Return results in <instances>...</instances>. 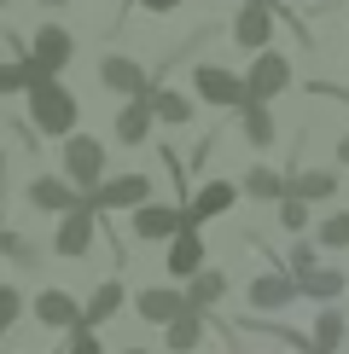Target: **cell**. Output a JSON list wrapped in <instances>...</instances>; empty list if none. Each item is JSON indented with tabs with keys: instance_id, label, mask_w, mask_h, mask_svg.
<instances>
[{
	"instance_id": "obj_1",
	"label": "cell",
	"mask_w": 349,
	"mask_h": 354,
	"mask_svg": "<svg viewBox=\"0 0 349 354\" xmlns=\"http://www.w3.org/2000/svg\"><path fill=\"white\" fill-rule=\"evenodd\" d=\"M29 122H35L41 134H53V140H70L76 134V93H70L64 82L29 87Z\"/></svg>"
},
{
	"instance_id": "obj_17",
	"label": "cell",
	"mask_w": 349,
	"mask_h": 354,
	"mask_svg": "<svg viewBox=\"0 0 349 354\" xmlns=\"http://www.w3.org/2000/svg\"><path fill=\"white\" fill-rule=\"evenodd\" d=\"M152 134V111H145V99H128L123 111H116V140L123 145H145Z\"/></svg>"
},
{
	"instance_id": "obj_30",
	"label": "cell",
	"mask_w": 349,
	"mask_h": 354,
	"mask_svg": "<svg viewBox=\"0 0 349 354\" xmlns=\"http://www.w3.org/2000/svg\"><path fill=\"white\" fill-rule=\"evenodd\" d=\"M64 354H105V348H99V337H93V331H82V326H76V331H70V348H64Z\"/></svg>"
},
{
	"instance_id": "obj_28",
	"label": "cell",
	"mask_w": 349,
	"mask_h": 354,
	"mask_svg": "<svg viewBox=\"0 0 349 354\" xmlns=\"http://www.w3.org/2000/svg\"><path fill=\"white\" fill-rule=\"evenodd\" d=\"M320 244H326V250H349V215H326V227H320Z\"/></svg>"
},
{
	"instance_id": "obj_6",
	"label": "cell",
	"mask_w": 349,
	"mask_h": 354,
	"mask_svg": "<svg viewBox=\"0 0 349 354\" xmlns=\"http://www.w3.org/2000/svg\"><path fill=\"white\" fill-rule=\"evenodd\" d=\"M233 198H239V180H210V186H198V198L181 209V227H193V232H198L210 215H227V209H233Z\"/></svg>"
},
{
	"instance_id": "obj_16",
	"label": "cell",
	"mask_w": 349,
	"mask_h": 354,
	"mask_svg": "<svg viewBox=\"0 0 349 354\" xmlns=\"http://www.w3.org/2000/svg\"><path fill=\"white\" fill-rule=\"evenodd\" d=\"M123 308V279H105V285L87 297V308H82V331H93V326H105V319Z\"/></svg>"
},
{
	"instance_id": "obj_15",
	"label": "cell",
	"mask_w": 349,
	"mask_h": 354,
	"mask_svg": "<svg viewBox=\"0 0 349 354\" xmlns=\"http://www.w3.org/2000/svg\"><path fill=\"white\" fill-rule=\"evenodd\" d=\"M134 308H140V319H152V326H169V319L186 314V297H181V290H163V285H157V290H140Z\"/></svg>"
},
{
	"instance_id": "obj_21",
	"label": "cell",
	"mask_w": 349,
	"mask_h": 354,
	"mask_svg": "<svg viewBox=\"0 0 349 354\" xmlns=\"http://www.w3.org/2000/svg\"><path fill=\"white\" fill-rule=\"evenodd\" d=\"M338 192V174H326V169H314V174H297V180L285 186V198H297V203H309V198H332Z\"/></svg>"
},
{
	"instance_id": "obj_39",
	"label": "cell",
	"mask_w": 349,
	"mask_h": 354,
	"mask_svg": "<svg viewBox=\"0 0 349 354\" xmlns=\"http://www.w3.org/2000/svg\"><path fill=\"white\" fill-rule=\"evenodd\" d=\"M239 6H244V0H239Z\"/></svg>"
},
{
	"instance_id": "obj_27",
	"label": "cell",
	"mask_w": 349,
	"mask_h": 354,
	"mask_svg": "<svg viewBox=\"0 0 349 354\" xmlns=\"http://www.w3.org/2000/svg\"><path fill=\"white\" fill-rule=\"evenodd\" d=\"M303 290L326 302V297H338V290H343V273L338 268H309V273H303Z\"/></svg>"
},
{
	"instance_id": "obj_34",
	"label": "cell",
	"mask_w": 349,
	"mask_h": 354,
	"mask_svg": "<svg viewBox=\"0 0 349 354\" xmlns=\"http://www.w3.org/2000/svg\"><path fill=\"white\" fill-rule=\"evenodd\" d=\"M140 6H145V12H174L181 0H140Z\"/></svg>"
},
{
	"instance_id": "obj_22",
	"label": "cell",
	"mask_w": 349,
	"mask_h": 354,
	"mask_svg": "<svg viewBox=\"0 0 349 354\" xmlns=\"http://www.w3.org/2000/svg\"><path fill=\"white\" fill-rule=\"evenodd\" d=\"M222 290H227V279L222 273H193V290H186V308H210V302H222Z\"/></svg>"
},
{
	"instance_id": "obj_32",
	"label": "cell",
	"mask_w": 349,
	"mask_h": 354,
	"mask_svg": "<svg viewBox=\"0 0 349 354\" xmlns=\"http://www.w3.org/2000/svg\"><path fill=\"white\" fill-rule=\"evenodd\" d=\"M0 93H24V64H0Z\"/></svg>"
},
{
	"instance_id": "obj_19",
	"label": "cell",
	"mask_w": 349,
	"mask_h": 354,
	"mask_svg": "<svg viewBox=\"0 0 349 354\" xmlns=\"http://www.w3.org/2000/svg\"><path fill=\"white\" fill-rule=\"evenodd\" d=\"M291 297H297V285L280 279V273H262L256 285H251V302H256V308H285Z\"/></svg>"
},
{
	"instance_id": "obj_5",
	"label": "cell",
	"mask_w": 349,
	"mask_h": 354,
	"mask_svg": "<svg viewBox=\"0 0 349 354\" xmlns=\"http://www.w3.org/2000/svg\"><path fill=\"white\" fill-rule=\"evenodd\" d=\"M285 82H291V64H285V58H280V53H256L251 76H244V99H251V105H268Z\"/></svg>"
},
{
	"instance_id": "obj_11",
	"label": "cell",
	"mask_w": 349,
	"mask_h": 354,
	"mask_svg": "<svg viewBox=\"0 0 349 354\" xmlns=\"http://www.w3.org/2000/svg\"><path fill=\"white\" fill-rule=\"evenodd\" d=\"M99 82L111 87V93H128V99H145V70L134 64V58H123V53H111V58H99Z\"/></svg>"
},
{
	"instance_id": "obj_26",
	"label": "cell",
	"mask_w": 349,
	"mask_h": 354,
	"mask_svg": "<svg viewBox=\"0 0 349 354\" xmlns=\"http://www.w3.org/2000/svg\"><path fill=\"white\" fill-rule=\"evenodd\" d=\"M338 343H343V314H338V308H326V314L314 319V348L320 354H338Z\"/></svg>"
},
{
	"instance_id": "obj_37",
	"label": "cell",
	"mask_w": 349,
	"mask_h": 354,
	"mask_svg": "<svg viewBox=\"0 0 349 354\" xmlns=\"http://www.w3.org/2000/svg\"><path fill=\"white\" fill-rule=\"evenodd\" d=\"M123 354H145V348H123Z\"/></svg>"
},
{
	"instance_id": "obj_31",
	"label": "cell",
	"mask_w": 349,
	"mask_h": 354,
	"mask_svg": "<svg viewBox=\"0 0 349 354\" xmlns=\"http://www.w3.org/2000/svg\"><path fill=\"white\" fill-rule=\"evenodd\" d=\"M280 221H285V227H291V232H297V227H303V221H309V209H303V203H297V198H280Z\"/></svg>"
},
{
	"instance_id": "obj_12",
	"label": "cell",
	"mask_w": 349,
	"mask_h": 354,
	"mask_svg": "<svg viewBox=\"0 0 349 354\" xmlns=\"http://www.w3.org/2000/svg\"><path fill=\"white\" fill-rule=\"evenodd\" d=\"M35 319L47 331H76L82 326V308H76V297H64V290H41V297H35Z\"/></svg>"
},
{
	"instance_id": "obj_29",
	"label": "cell",
	"mask_w": 349,
	"mask_h": 354,
	"mask_svg": "<svg viewBox=\"0 0 349 354\" xmlns=\"http://www.w3.org/2000/svg\"><path fill=\"white\" fill-rule=\"evenodd\" d=\"M18 314H24V297L12 285H0V337H6L12 326H18Z\"/></svg>"
},
{
	"instance_id": "obj_33",
	"label": "cell",
	"mask_w": 349,
	"mask_h": 354,
	"mask_svg": "<svg viewBox=\"0 0 349 354\" xmlns=\"http://www.w3.org/2000/svg\"><path fill=\"white\" fill-rule=\"evenodd\" d=\"M291 268L309 273V268H314V250H309V244H297V250H291Z\"/></svg>"
},
{
	"instance_id": "obj_18",
	"label": "cell",
	"mask_w": 349,
	"mask_h": 354,
	"mask_svg": "<svg viewBox=\"0 0 349 354\" xmlns=\"http://www.w3.org/2000/svg\"><path fill=\"white\" fill-rule=\"evenodd\" d=\"M145 111H152V122H186L193 116V105L174 87H145Z\"/></svg>"
},
{
	"instance_id": "obj_38",
	"label": "cell",
	"mask_w": 349,
	"mask_h": 354,
	"mask_svg": "<svg viewBox=\"0 0 349 354\" xmlns=\"http://www.w3.org/2000/svg\"><path fill=\"white\" fill-rule=\"evenodd\" d=\"M0 6H6V0H0Z\"/></svg>"
},
{
	"instance_id": "obj_25",
	"label": "cell",
	"mask_w": 349,
	"mask_h": 354,
	"mask_svg": "<svg viewBox=\"0 0 349 354\" xmlns=\"http://www.w3.org/2000/svg\"><path fill=\"white\" fill-rule=\"evenodd\" d=\"M0 256H6L12 268H35V261H41V250L29 244L24 232H6V227H0Z\"/></svg>"
},
{
	"instance_id": "obj_35",
	"label": "cell",
	"mask_w": 349,
	"mask_h": 354,
	"mask_svg": "<svg viewBox=\"0 0 349 354\" xmlns=\"http://www.w3.org/2000/svg\"><path fill=\"white\" fill-rule=\"evenodd\" d=\"M338 157H343V163H349V134H343V140H338Z\"/></svg>"
},
{
	"instance_id": "obj_23",
	"label": "cell",
	"mask_w": 349,
	"mask_h": 354,
	"mask_svg": "<svg viewBox=\"0 0 349 354\" xmlns=\"http://www.w3.org/2000/svg\"><path fill=\"white\" fill-rule=\"evenodd\" d=\"M239 186H244V192H251V198H274V203H280L291 180H285V174H274V169H251V174H244V180H239Z\"/></svg>"
},
{
	"instance_id": "obj_9",
	"label": "cell",
	"mask_w": 349,
	"mask_h": 354,
	"mask_svg": "<svg viewBox=\"0 0 349 354\" xmlns=\"http://www.w3.org/2000/svg\"><path fill=\"white\" fill-rule=\"evenodd\" d=\"M29 203L47 209V215H70V209H82V192L70 180H58V174H35L29 180Z\"/></svg>"
},
{
	"instance_id": "obj_14",
	"label": "cell",
	"mask_w": 349,
	"mask_h": 354,
	"mask_svg": "<svg viewBox=\"0 0 349 354\" xmlns=\"http://www.w3.org/2000/svg\"><path fill=\"white\" fill-rule=\"evenodd\" d=\"M181 232V209H169V203H140L134 209V239H174Z\"/></svg>"
},
{
	"instance_id": "obj_8",
	"label": "cell",
	"mask_w": 349,
	"mask_h": 354,
	"mask_svg": "<svg viewBox=\"0 0 349 354\" xmlns=\"http://www.w3.org/2000/svg\"><path fill=\"white\" fill-rule=\"evenodd\" d=\"M268 35H274L268 0H244L239 18H233V41H239V47H251V53H262V47H268Z\"/></svg>"
},
{
	"instance_id": "obj_13",
	"label": "cell",
	"mask_w": 349,
	"mask_h": 354,
	"mask_svg": "<svg viewBox=\"0 0 349 354\" xmlns=\"http://www.w3.org/2000/svg\"><path fill=\"white\" fill-rule=\"evenodd\" d=\"M193 273H204V239L193 227H181L169 239V279H193Z\"/></svg>"
},
{
	"instance_id": "obj_36",
	"label": "cell",
	"mask_w": 349,
	"mask_h": 354,
	"mask_svg": "<svg viewBox=\"0 0 349 354\" xmlns=\"http://www.w3.org/2000/svg\"><path fill=\"white\" fill-rule=\"evenodd\" d=\"M41 6H64V0H41Z\"/></svg>"
},
{
	"instance_id": "obj_10",
	"label": "cell",
	"mask_w": 349,
	"mask_h": 354,
	"mask_svg": "<svg viewBox=\"0 0 349 354\" xmlns=\"http://www.w3.org/2000/svg\"><path fill=\"white\" fill-rule=\"evenodd\" d=\"M53 250L58 256H87V250H93V209H70L64 221H58V232H53Z\"/></svg>"
},
{
	"instance_id": "obj_24",
	"label": "cell",
	"mask_w": 349,
	"mask_h": 354,
	"mask_svg": "<svg viewBox=\"0 0 349 354\" xmlns=\"http://www.w3.org/2000/svg\"><path fill=\"white\" fill-rule=\"evenodd\" d=\"M239 122H244V140H251V145H274V116H268V105H244Z\"/></svg>"
},
{
	"instance_id": "obj_4",
	"label": "cell",
	"mask_w": 349,
	"mask_h": 354,
	"mask_svg": "<svg viewBox=\"0 0 349 354\" xmlns=\"http://www.w3.org/2000/svg\"><path fill=\"white\" fill-rule=\"evenodd\" d=\"M24 58L41 70V76H53V82H58V70H64L70 58H76V35H70V29H58V24H41Z\"/></svg>"
},
{
	"instance_id": "obj_2",
	"label": "cell",
	"mask_w": 349,
	"mask_h": 354,
	"mask_svg": "<svg viewBox=\"0 0 349 354\" xmlns=\"http://www.w3.org/2000/svg\"><path fill=\"white\" fill-rule=\"evenodd\" d=\"M64 174H70V186L87 198V192L105 180V145L87 140V134H70L64 140Z\"/></svg>"
},
{
	"instance_id": "obj_7",
	"label": "cell",
	"mask_w": 349,
	"mask_h": 354,
	"mask_svg": "<svg viewBox=\"0 0 349 354\" xmlns=\"http://www.w3.org/2000/svg\"><path fill=\"white\" fill-rule=\"evenodd\" d=\"M193 87L210 99V105H239V111L251 105V99H244V82L233 76V70H222V64H198L193 70Z\"/></svg>"
},
{
	"instance_id": "obj_20",
	"label": "cell",
	"mask_w": 349,
	"mask_h": 354,
	"mask_svg": "<svg viewBox=\"0 0 349 354\" xmlns=\"http://www.w3.org/2000/svg\"><path fill=\"white\" fill-rule=\"evenodd\" d=\"M163 337H169V348H174V354H193V348H198V337H204V319L186 308L181 319H169V326H163Z\"/></svg>"
},
{
	"instance_id": "obj_3",
	"label": "cell",
	"mask_w": 349,
	"mask_h": 354,
	"mask_svg": "<svg viewBox=\"0 0 349 354\" xmlns=\"http://www.w3.org/2000/svg\"><path fill=\"white\" fill-rule=\"evenodd\" d=\"M87 209H140V203H152V180L145 174H116V180H99L93 192H87Z\"/></svg>"
}]
</instances>
